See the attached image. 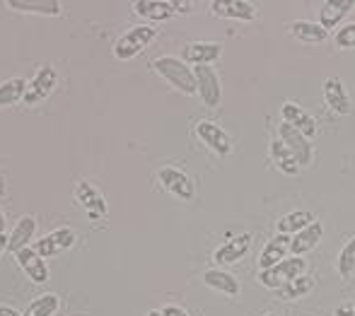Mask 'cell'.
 Wrapping results in <instances>:
<instances>
[{
  "label": "cell",
  "mask_w": 355,
  "mask_h": 316,
  "mask_svg": "<svg viewBox=\"0 0 355 316\" xmlns=\"http://www.w3.org/2000/svg\"><path fill=\"white\" fill-rule=\"evenodd\" d=\"M155 73L159 75L162 80H167L174 89H179L182 94H198L196 89V78H193V68H189L182 58L174 56H159L153 61Z\"/></svg>",
  "instance_id": "6da1fadb"
},
{
  "label": "cell",
  "mask_w": 355,
  "mask_h": 316,
  "mask_svg": "<svg viewBox=\"0 0 355 316\" xmlns=\"http://www.w3.org/2000/svg\"><path fill=\"white\" fill-rule=\"evenodd\" d=\"M157 37V29L150 27V24H136V27L128 29L123 37L116 39L114 44V56L121 58V61H128V58H136L138 53L145 51L150 44Z\"/></svg>",
  "instance_id": "7a4b0ae2"
},
{
  "label": "cell",
  "mask_w": 355,
  "mask_h": 316,
  "mask_svg": "<svg viewBox=\"0 0 355 316\" xmlns=\"http://www.w3.org/2000/svg\"><path fill=\"white\" fill-rule=\"evenodd\" d=\"M304 273H307V261L302 256H290V258L281 261L273 268L259 270V283L268 290H281L285 283H290V280H295L297 275Z\"/></svg>",
  "instance_id": "3957f363"
},
{
  "label": "cell",
  "mask_w": 355,
  "mask_h": 316,
  "mask_svg": "<svg viewBox=\"0 0 355 316\" xmlns=\"http://www.w3.org/2000/svg\"><path fill=\"white\" fill-rule=\"evenodd\" d=\"M193 78H196V89L201 102L208 109L220 107L223 99V85H220L218 73L213 70V65H193Z\"/></svg>",
  "instance_id": "277c9868"
},
{
  "label": "cell",
  "mask_w": 355,
  "mask_h": 316,
  "mask_svg": "<svg viewBox=\"0 0 355 316\" xmlns=\"http://www.w3.org/2000/svg\"><path fill=\"white\" fill-rule=\"evenodd\" d=\"M278 138H281L285 143V148L293 152V157L297 159L300 167L312 164L314 148H312V143H309V138H304L297 128H293L290 123H281V126H278Z\"/></svg>",
  "instance_id": "5b68a950"
},
{
  "label": "cell",
  "mask_w": 355,
  "mask_h": 316,
  "mask_svg": "<svg viewBox=\"0 0 355 316\" xmlns=\"http://www.w3.org/2000/svg\"><path fill=\"white\" fill-rule=\"evenodd\" d=\"M56 80H58V75H56V70H53V65H42V68L37 70V75L32 78V82H27V92H24L22 102L27 104V107H34V104L44 102V99L53 92V87H56Z\"/></svg>",
  "instance_id": "8992f818"
},
{
  "label": "cell",
  "mask_w": 355,
  "mask_h": 316,
  "mask_svg": "<svg viewBox=\"0 0 355 316\" xmlns=\"http://www.w3.org/2000/svg\"><path fill=\"white\" fill-rule=\"evenodd\" d=\"M75 242H78V237H75V232L71 227H61V229H53V232H49L46 237H42L39 242H34V252H37L42 258H51V256H58L63 252H68V249L75 247Z\"/></svg>",
  "instance_id": "52a82bcc"
},
{
  "label": "cell",
  "mask_w": 355,
  "mask_h": 316,
  "mask_svg": "<svg viewBox=\"0 0 355 316\" xmlns=\"http://www.w3.org/2000/svg\"><path fill=\"white\" fill-rule=\"evenodd\" d=\"M75 200H78V205L85 210V215H87L89 220L107 218V213H109L107 198H104L89 182H80L78 186H75Z\"/></svg>",
  "instance_id": "ba28073f"
},
{
  "label": "cell",
  "mask_w": 355,
  "mask_h": 316,
  "mask_svg": "<svg viewBox=\"0 0 355 316\" xmlns=\"http://www.w3.org/2000/svg\"><path fill=\"white\" fill-rule=\"evenodd\" d=\"M196 135L201 138L203 145H208V148H211L215 155H220V157H227V155L232 152V138H230V135L225 133L215 121H206V119L198 121Z\"/></svg>",
  "instance_id": "9c48e42d"
},
{
  "label": "cell",
  "mask_w": 355,
  "mask_h": 316,
  "mask_svg": "<svg viewBox=\"0 0 355 316\" xmlns=\"http://www.w3.org/2000/svg\"><path fill=\"white\" fill-rule=\"evenodd\" d=\"M157 179H159V184L169 191V193L177 195V198H182V200H191L193 193H196V186H193L191 177L184 174L182 169L162 167L157 172Z\"/></svg>",
  "instance_id": "30bf717a"
},
{
  "label": "cell",
  "mask_w": 355,
  "mask_h": 316,
  "mask_svg": "<svg viewBox=\"0 0 355 316\" xmlns=\"http://www.w3.org/2000/svg\"><path fill=\"white\" fill-rule=\"evenodd\" d=\"M213 15L225 19H242V22H252L259 17V10L254 3L247 0H213L211 3Z\"/></svg>",
  "instance_id": "8fae6325"
},
{
  "label": "cell",
  "mask_w": 355,
  "mask_h": 316,
  "mask_svg": "<svg viewBox=\"0 0 355 316\" xmlns=\"http://www.w3.org/2000/svg\"><path fill=\"white\" fill-rule=\"evenodd\" d=\"M220 56L223 46L218 42H191L182 51V61L187 65H213Z\"/></svg>",
  "instance_id": "7c38bea8"
},
{
  "label": "cell",
  "mask_w": 355,
  "mask_h": 316,
  "mask_svg": "<svg viewBox=\"0 0 355 316\" xmlns=\"http://www.w3.org/2000/svg\"><path fill=\"white\" fill-rule=\"evenodd\" d=\"M324 99H327V107L331 109V112H336L338 116H348V114L353 112L351 97H348L341 78L324 80Z\"/></svg>",
  "instance_id": "4fadbf2b"
},
{
  "label": "cell",
  "mask_w": 355,
  "mask_h": 316,
  "mask_svg": "<svg viewBox=\"0 0 355 316\" xmlns=\"http://www.w3.org/2000/svg\"><path fill=\"white\" fill-rule=\"evenodd\" d=\"M249 247H252V234H239V237L227 239L220 249H215L213 261H218L220 265L239 263L249 254Z\"/></svg>",
  "instance_id": "5bb4252c"
},
{
  "label": "cell",
  "mask_w": 355,
  "mask_h": 316,
  "mask_svg": "<svg viewBox=\"0 0 355 316\" xmlns=\"http://www.w3.org/2000/svg\"><path fill=\"white\" fill-rule=\"evenodd\" d=\"M15 256H17L19 268H22L24 273H27V278L32 280V283H37V285L49 283V265H46V258H42V256L34 252L32 247L22 249V252H17Z\"/></svg>",
  "instance_id": "9a60e30c"
},
{
  "label": "cell",
  "mask_w": 355,
  "mask_h": 316,
  "mask_svg": "<svg viewBox=\"0 0 355 316\" xmlns=\"http://www.w3.org/2000/svg\"><path fill=\"white\" fill-rule=\"evenodd\" d=\"M353 8H355L353 0H327V3H322V10H319V24L327 32L341 29V22L348 17V12Z\"/></svg>",
  "instance_id": "2e32d148"
},
{
  "label": "cell",
  "mask_w": 355,
  "mask_h": 316,
  "mask_svg": "<svg viewBox=\"0 0 355 316\" xmlns=\"http://www.w3.org/2000/svg\"><path fill=\"white\" fill-rule=\"evenodd\" d=\"M281 116H283V123H290L293 128H297L304 138H314V135H317V121H314L300 104L285 102L281 107Z\"/></svg>",
  "instance_id": "e0dca14e"
},
{
  "label": "cell",
  "mask_w": 355,
  "mask_h": 316,
  "mask_svg": "<svg viewBox=\"0 0 355 316\" xmlns=\"http://www.w3.org/2000/svg\"><path fill=\"white\" fill-rule=\"evenodd\" d=\"M324 237V225L319 220H314L309 227H304L302 232H297L295 237H290V254L293 256H304L312 249H317V244Z\"/></svg>",
  "instance_id": "ac0fdd59"
},
{
  "label": "cell",
  "mask_w": 355,
  "mask_h": 316,
  "mask_svg": "<svg viewBox=\"0 0 355 316\" xmlns=\"http://www.w3.org/2000/svg\"><path fill=\"white\" fill-rule=\"evenodd\" d=\"M34 232H37V220H34L32 215L19 218L8 237V252L17 254V252H22V249H27L29 242L34 239Z\"/></svg>",
  "instance_id": "d6986e66"
},
{
  "label": "cell",
  "mask_w": 355,
  "mask_h": 316,
  "mask_svg": "<svg viewBox=\"0 0 355 316\" xmlns=\"http://www.w3.org/2000/svg\"><path fill=\"white\" fill-rule=\"evenodd\" d=\"M288 252H290V237L288 234H276L273 239H268L261 256H259V268L261 270L273 268V265H278L281 261H285Z\"/></svg>",
  "instance_id": "ffe728a7"
},
{
  "label": "cell",
  "mask_w": 355,
  "mask_h": 316,
  "mask_svg": "<svg viewBox=\"0 0 355 316\" xmlns=\"http://www.w3.org/2000/svg\"><path fill=\"white\" fill-rule=\"evenodd\" d=\"M203 283L211 290H215V292L227 295V297H237L239 295V280L232 273H227V270H220V268L206 270L203 273Z\"/></svg>",
  "instance_id": "44dd1931"
},
{
  "label": "cell",
  "mask_w": 355,
  "mask_h": 316,
  "mask_svg": "<svg viewBox=\"0 0 355 316\" xmlns=\"http://www.w3.org/2000/svg\"><path fill=\"white\" fill-rule=\"evenodd\" d=\"M177 8H179V3H167V0H138V3L133 5L136 15L155 19V22L174 17V15H177Z\"/></svg>",
  "instance_id": "7402d4cb"
},
{
  "label": "cell",
  "mask_w": 355,
  "mask_h": 316,
  "mask_svg": "<svg viewBox=\"0 0 355 316\" xmlns=\"http://www.w3.org/2000/svg\"><path fill=\"white\" fill-rule=\"evenodd\" d=\"M290 34L304 44H324L329 37V32L322 24L309 22V19H295V22H290Z\"/></svg>",
  "instance_id": "603a6c76"
},
{
  "label": "cell",
  "mask_w": 355,
  "mask_h": 316,
  "mask_svg": "<svg viewBox=\"0 0 355 316\" xmlns=\"http://www.w3.org/2000/svg\"><path fill=\"white\" fill-rule=\"evenodd\" d=\"M314 220H317V218H314L309 210H293V213H288L285 218L278 220V234H288V237H295V234L302 232L304 227H309Z\"/></svg>",
  "instance_id": "cb8c5ba5"
},
{
  "label": "cell",
  "mask_w": 355,
  "mask_h": 316,
  "mask_svg": "<svg viewBox=\"0 0 355 316\" xmlns=\"http://www.w3.org/2000/svg\"><path fill=\"white\" fill-rule=\"evenodd\" d=\"M268 152H271L273 162H276V167L281 169L283 174H288V177H295V174L300 172V164L297 159L293 157V152H290L288 148H285V143L281 138L273 140L271 145H268Z\"/></svg>",
  "instance_id": "d4e9b609"
},
{
  "label": "cell",
  "mask_w": 355,
  "mask_h": 316,
  "mask_svg": "<svg viewBox=\"0 0 355 316\" xmlns=\"http://www.w3.org/2000/svg\"><path fill=\"white\" fill-rule=\"evenodd\" d=\"M314 290V278L312 275H297L295 280H290V283H285L281 290H278V295L285 299V302H295V299L300 297H307L309 292Z\"/></svg>",
  "instance_id": "484cf974"
},
{
  "label": "cell",
  "mask_w": 355,
  "mask_h": 316,
  "mask_svg": "<svg viewBox=\"0 0 355 316\" xmlns=\"http://www.w3.org/2000/svg\"><path fill=\"white\" fill-rule=\"evenodd\" d=\"M10 8L22 10V12H37V15H61L63 5L56 0H10Z\"/></svg>",
  "instance_id": "4316f807"
},
{
  "label": "cell",
  "mask_w": 355,
  "mask_h": 316,
  "mask_svg": "<svg viewBox=\"0 0 355 316\" xmlns=\"http://www.w3.org/2000/svg\"><path fill=\"white\" fill-rule=\"evenodd\" d=\"M58 307H61L58 295L46 292V295H39L37 299H32V302L27 304V309H24L22 316H53L58 312Z\"/></svg>",
  "instance_id": "83f0119b"
},
{
  "label": "cell",
  "mask_w": 355,
  "mask_h": 316,
  "mask_svg": "<svg viewBox=\"0 0 355 316\" xmlns=\"http://www.w3.org/2000/svg\"><path fill=\"white\" fill-rule=\"evenodd\" d=\"M24 92H27V82L22 78H12L0 82V109L17 104L19 99H24Z\"/></svg>",
  "instance_id": "f1b7e54d"
},
{
  "label": "cell",
  "mask_w": 355,
  "mask_h": 316,
  "mask_svg": "<svg viewBox=\"0 0 355 316\" xmlns=\"http://www.w3.org/2000/svg\"><path fill=\"white\" fill-rule=\"evenodd\" d=\"M336 270H338V275H341L343 280H348V278H353V275H355V237L348 239L346 247H343L341 254H338Z\"/></svg>",
  "instance_id": "f546056e"
},
{
  "label": "cell",
  "mask_w": 355,
  "mask_h": 316,
  "mask_svg": "<svg viewBox=\"0 0 355 316\" xmlns=\"http://www.w3.org/2000/svg\"><path fill=\"white\" fill-rule=\"evenodd\" d=\"M336 46L338 49H355V22L338 29L336 32Z\"/></svg>",
  "instance_id": "4dcf8cb0"
},
{
  "label": "cell",
  "mask_w": 355,
  "mask_h": 316,
  "mask_svg": "<svg viewBox=\"0 0 355 316\" xmlns=\"http://www.w3.org/2000/svg\"><path fill=\"white\" fill-rule=\"evenodd\" d=\"M336 316H355V299H348V302L338 304Z\"/></svg>",
  "instance_id": "1f68e13d"
},
{
  "label": "cell",
  "mask_w": 355,
  "mask_h": 316,
  "mask_svg": "<svg viewBox=\"0 0 355 316\" xmlns=\"http://www.w3.org/2000/svg\"><path fill=\"white\" fill-rule=\"evenodd\" d=\"M162 316H189V312H184L182 307H174V304H169V307L162 309Z\"/></svg>",
  "instance_id": "d6a6232c"
},
{
  "label": "cell",
  "mask_w": 355,
  "mask_h": 316,
  "mask_svg": "<svg viewBox=\"0 0 355 316\" xmlns=\"http://www.w3.org/2000/svg\"><path fill=\"white\" fill-rule=\"evenodd\" d=\"M0 316H22L17 312V309H12V307H5V304H0Z\"/></svg>",
  "instance_id": "836d02e7"
},
{
  "label": "cell",
  "mask_w": 355,
  "mask_h": 316,
  "mask_svg": "<svg viewBox=\"0 0 355 316\" xmlns=\"http://www.w3.org/2000/svg\"><path fill=\"white\" fill-rule=\"evenodd\" d=\"M8 249V234H0V254Z\"/></svg>",
  "instance_id": "e575fe53"
},
{
  "label": "cell",
  "mask_w": 355,
  "mask_h": 316,
  "mask_svg": "<svg viewBox=\"0 0 355 316\" xmlns=\"http://www.w3.org/2000/svg\"><path fill=\"white\" fill-rule=\"evenodd\" d=\"M5 225H8V222H5L3 213H0V234H5Z\"/></svg>",
  "instance_id": "d590c367"
},
{
  "label": "cell",
  "mask_w": 355,
  "mask_h": 316,
  "mask_svg": "<svg viewBox=\"0 0 355 316\" xmlns=\"http://www.w3.org/2000/svg\"><path fill=\"white\" fill-rule=\"evenodd\" d=\"M3 193H5V179L0 177V195H3Z\"/></svg>",
  "instance_id": "8d00e7d4"
},
{
  "label": "cell",
  "mask_w": 355,
  "mask_h": 316,
  "mask_svg": "<svg viewBox=\"0 0 355 316\" xmlns=\"http://www.w3.org/2000/svg\"><path fill=\"white\" fill-rule=\"evenodd\" d=\"M148 316H162V312H157V309H153V312H148Z\"/></svg>",
  "instance_id": "74e56055"
},
{
  "label": "cell",
  "mask_w": 355,
  "mask_h": 316,
  "mask_svg": "<svg viewBox=\"0 0 355 316\" xmlns=\"http://www.w3.org/2000/svg\"><path fill=\"white\" fill-rule=\"evenodd\" d=\"M263 316H278V314H263Z\"/></svg>",
  "instance_id": "f35d334b"
}]
</instances>
